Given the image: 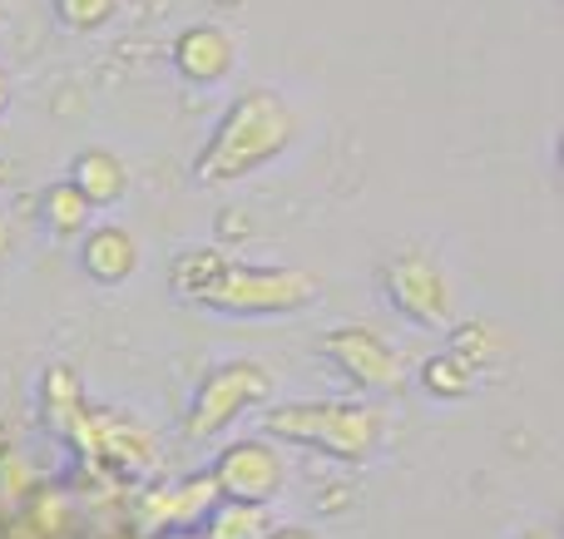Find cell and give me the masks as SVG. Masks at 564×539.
I'll list each match as a JSON object with an SVG mask.
<instances>
[{
    "label": "cell",
    "mask_w": 564,
    "mask_h": 539,
    "mask_svg": "<svg viewBox=\"0 0 564 539\" xmlns=\"http://www.w3.org/2000/svg\"><path fill=\"white\" fill-rule=\"evenodd\" d=\"M273 530H278V525H273V515H268L263 505L228 501V505H214L204 539H268Z\"/></svg>",
    "instance_id": "cell-14"
},
{
    "label": "cell",
    "mask_w": 564,
    "mask_h": 539,
    "mask_svg": "<svg viewBox=\"0 0 564 539\" xmlns=\"http://www.w3.org/2000/svg\"><path fill=\"white\" fill-rule=\"evenodd\" d=\"M55 15L69 35H95L119 15V0H55Z\"/></svg>",
    "instance_id": "cell-16"
},
{
    "label": "cell",
    "mask_w": 564,
    "mask_h": 539,
    "mask_svg": "<svg viewBox=\"0 0 564 539\" xmlns=\"http://www.w3.org/2000/svg\"><path fill=\"white\" fill-rule=\"evenodd\" d=\"M322 297V283L302 267H248L228 263L198 307L224 317H297Z\"/></svg>",
    "instance_id": "cell-3"
},
{
    "label": "cell",
    "mask_w": 564,
    "mask_h": 539,
    "mask_svg": "<svg viewBox=\"0 0 564 539\" xmlns=\"http://www.w3.org/2000/svg\"><path fill=\"white\" fill-rule=\"evenodd\" d=\"M297 139V109L278 89H238L194 158L198 184H238L268 168Z\"/></svg>",
    "instance_id": "cell-1"
},
{
    "label": "cell",
    "mask_w": 564,
    "mask_h": 539,
    "mask_svg": "<svg viewBox=\"0 0 564 539\" xmlns=\"http://www.w3.org/2000/svg\"><path fill=\"white\" fill-rule=\"evenodd\" d=\"M79 411H85V396H79L75 372H69V366H50L45 372V421L55 426V431H69Z\"/></svg>",
    "instance_id": "cell-15"
},
{
    "label": "cell",
    "mask_w": 564,
    "mask_h": 539,
    "mask_svg": "<svg viewBox=\"0 0 564 539\" xmlns=\"http://www.w3.org/2000/svg\"><path fill=\"white\" fill-rule=\"evenodd\" d=\"M268 539H317V535H312V530H273Z\"/></svg>",
    "instance_id": "cell-20"
},
{
    "label": "cell",
    "mask_w": 564,
    "mask_h": 539,
    "mask_svg": "<svg viewBox=\"0 0 564 539\" xmlns=\"http://www.w3.org/2000/svg\"><path fill=\"white\" fill-rule=\"evenodd\" d=\"M214 485H218V495H228L238 505H268L282 491V455L263 436L234 441L214 461Z\"/></svg>",
    "instance_id": "cell-7"
},
{
    "label": "cell",
    "mask_w": 564,
    "mask_h": 539,
    "mask_svg": "<svg viewBox=\"0 0 564 539\" xmlns=\"http://www.w3.org/2000/svg\"><path fill=\"white\" fill-rule=\"evenodd\" d=\"M69 184L89 198V208H115L129 194V164L105 144H89L69 164Z\"/></svg>",
    "instance_id": "cell-10"
},
{
    "label": "cell",
    "mask_w": 564,
    "mask_h": 539,
    "mask_svg": "<svg viewBox=\"0 0 564 539\" xmlns=\"http://www.w3.org/2000/svg\"><path fill=\"white\" fill-rule=\"evenodd\" d=\"M421 386H426L431 396H466L470 386H476V376H470L451 352H436L426 366H421Z\"/></svg>",
    "instance_id": "cell-17"
},
{
    "label": "cell",
    "mask_w": 564,
    "mask_h": 539,
    "mask_svg": "<svg viewBox=\"0 0 564 539\" xmlns=\"http://www.w3.org/2000/svg\"><path fill=\"white\" fill-rule=\"evenodd\" d=\"M144 253H139V238L124 223H99L79 238V267L89 273V283L99 287H119L139 273Z\"/></svg>",
    "instance_id": "cell-9"
},
{
    "label": "cell",
    "mask_w": 564,
    "mask_h": 539,
    "mask_svg": "<svg viewBox=\"0 0 564 539\" xmlns=\"http://www.w3.org/2000/svg\"><path fill=\"white\" fill-rule=\"evenodd\" d=\"M381 293L421 332H451L456 327V293H451L446 267L436 257L416 253V248L397 253L381 267Z\"/></svg>",
    "instance_id": "cell-4"
},
{
    "label": "cell",
    "mask_w": 564,
    "mask_h": 539,
    "mask_svg": "<svg viewBox=\"0 0 564 539\" xmlns=\"http://www.w3.org/2000/svg\"><path fill=\"white\" fill-rule=\"evenodd\" d=\"M169 59H174V69L188 85H224L238 69V40L218 20H194V25H184L174 35Z\"/></svg>",
    "instance_id": "cell-8"
},
{
    "label": "cell",
    "mask_w": 564,
    "mask_h": 539,
    "mask_svg": "<svg viewBox=\"0 0 564 539\" xmlns=\"http://www.w3.org/2000/svg\"><path fill=\"white\" fill-rule=\"evenodd\" d=\"M525 539H550V535H525Z\"/></svg>",
    "instance_id": "cell-23"
},
{
    "label": "cell",
    "mask_w": 564,
    "mask_h": 539,
    "mask_svg": "<svg viewBox=\"0 0 564 539\" xmlns=\"http://www.w3.org/2000/svg\"><path fill=\"white\" fill-rule=\"evenodd\" d=\"M218 505V485H214V475H198V481H178V485H169L164 495H154L149 501V525H159V530H184V525H194V520H204L208 510Z\"/></svg>",
    "instance_id": "cell-11"
},
{
    "label": "cell",
    "mask_w": 564,
    "mask_h": 539,
    "mask_svg": "<svg viewBox=\"0 0 564 539\" xmlns=\"http://www.w3.org/2000/svg\"><path fill=\"white\" fill-rule=\"evenodd\" d=\"M10 99H15V79H10V69L0 65V114L10 109Z\"/></svg>",
    "instance_id": "cell-18"
},
{
    "label": "cell",
    "mask_w": 564,
    "mask_h": 539,
    "mask_svg": "<svg viewBox=\"0 0 564 539\" xmlns=\"http://www.w3.org/2000/svg\"><path fill=\"white\" fill-rule=\"evenodd\" d=\"M169 539H204V535H169Z\"/></svg>",
    "instance_id": "cell-21"
},
{
    "label": "cell",
    "mask_w": 564,
    "mask_h": 539,
    "mask_svg": "<svg viewBox=\"0 0 564 539\" xmlns=\"http://www.w3.org/2000/svg\"><path fill=\"white\" fill-rule=\"evenodd\" d=\"M268 396H273V372L263 362H224L198 382L184 431L194 441H208V436H218L228 421H238L248 406L268 402Z\"/></svg>",
    "instance_id": "cell-5"
},
{
    "label": "cell",
    "mask_w": 564,
    "mask_h": 539,
    "mask_svg": "<svg viewBox=\"0 0 564 539\" xmlns=\"http://www.w3.org/2000/svg\"><path fill=\"white\" fill-rule=\"evenodd\" d=\"M6 253H10V218L0 213V257H6Z\"/></svg>",
    "instance_id": "cell-19"
},
{
    "label": "cell",
    "mask_w": 564,
    "mask_h": 539,
    "mask_svg": "<svg viewBox=\"0 0 564 539\" xmlns=\"http://www.w3.org/2000/svg\"><path fill=\"white\" fill-rule=\"evenodd\" d=\"M40 218H45V228L59 238V243H75V238L89 233L95 208H89V198L79 194L69 178H59V184H50L45 194H40Z\"/></svg>",
    "instance_id": "cell-12"
},
{
    "label": "cell",
    "mask_w": 564,
    "mask_h": 539,
    "mask_svg": "<svg viewBox=\"0 0 564 539\" xmlns=\"http://www.w3.org/2000/svg\"><path fill=\"white\" fill-rule=\"evenodd\" d=\"M263 431L278 441L307 446L332 461H367L381 441V411H371L367 402H288L273 406L263 416Z\"/></svg>",
    "instance_id": "cell-2"
},
{
    "label": "cell",
    "mask_w": 564,
    "mask_h": 539,
    "mask_svg": "<svg viewBox=\"0 0 564 539\" xmlns=\"http://www.w3.org/2000/svg\"><path fill=\"white\" fill-rule=\"evenodd\" d=\"M218 6H224V10H234V6H238V0H218Z\"/></svg>",
    "instance_id": "cell-22"
},
{
    "label": "cell",
    "mask_w": 564,
    "mask_h": 539,
    "mask_svg": "<svg viewBox=\"0 0 564 539\" xmlns=\"http://www.w3.org/2000/svg\"><path fill=\"white\" fill-rule=\"evenodd\" d=\"M317 352L347 376L351 386H367V392H397L406 382V362L401 352L377 332V327H332L317 337Z\"/></svg>",
    "instance_id": "cell-6"
},
{
    "label": "cell",
    "mask_w": 564,
    "mask_h": 539,
    "mask_svg": "<svg viewBox=\"0 0 564 539\" xmlns=\"http://www.w3.org/2000/svg\"><path fill=\"white\" fill-rule=\"evenodd\" d=\"M0 20H6V10H0Z\"/></svg>",
    "instance_id": "cell-24"
},
{
    "label": "cell",
    "mask_w": 564,
    "mask_h": 539,
    "mask_svg": "<svg viewBox=\"0 0 564 539\" xmlns=\"http://www.w3.org/2000/svg\"><path fill=\"white\" fill-rule=\"evenodd\" d=\"M224 267H228V253H224V248L198 243V248H184V253L174 257V267H169V283H174L178 297L198 302V297H204L208 287L218 283V273H224Z\"/></svg>",
    "instance_id": "cell-13"
}]
</instances>
